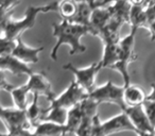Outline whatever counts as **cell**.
I'll return each mask as SVG.
<instances>
[{"label": "cell", "instance_id": "6da1fadb", "mask_svg": "<svg viewBox=\"0 0 155 136\" xmlns=\"http://www.w3.org/2000/svg\"><path fill=\"white\" fill-rule=\"evenodd\" d=\"M52 34L54 37H56V43L50 53V58L53 61H56L58 49L63 45L70 46L71 49L69 52L70 55L75 53H83L86 51V47L83 46L80 41L84 35L91 34V31L88 26L63 20L61 24L52 25Z\"/></svg>", "mask_w": 155, "mask_h": 136}, {"label": "cell", "instance_id": "7a4b0ae2", "mask_svg": "<svg viewBox=\"0 0 155 136\" xmlns=\"http://www.w3.org/2000/svg\"><path fill=\"white\" fill-rule=\"evenodd\" d=\"M60 1H53L46 5L39 7H30L27 9L25 13V17L20 20L12 19L11 15L1 17V35L0 39H17L21 36L25 31L33 28L36 22V17L41 13H48V12H58Z\"/></svg>", "mask_w": 155, "mask_h": 136}, {"label": "cell", "instance_id": "3957f363", "mask_svg": "<svg viewBox=\"0 0 155 136\" xmlns=\"http://www.w3.org/2000/svg\"><path fill=\"white\" fill-rule=\"evenodd\" d=\"M137 29L131 28V32L120 39L119 41V58L118 62L110 67V69L116 70L121 75L123 79V86H130L131 78L129 74V66L132 62L136 61L137 54L134 51V45H135V35Z\"/></svg>", "mask_w": 155, "mask_h": 136}, {"label": "cell", "instance_id": "277c9868", "mask_svg": "<svg viewBox=\"0 0 155 136\" xmlns=\"http://www.w3.org/2000/svg\"><path fill=\"white\" fill-rule=\"evenodd\" d=\"M124 86H119L112 82L107 81L104 85L96 87L87 97L95 101L96 103H113L118 105L121 111L125 108L124 100H123Z\"/></svg>", "mask_w": 155, "mask_h": 136}, {"label": "cell", "instance_id": "5b68a950", "mask_svg": "<svg viewBox=\"0 0 155 136\" xmlns=\"http://www.w3.org/2000/svg\"><path fill=\"white\" fill-rule=\"evenodd\" d=\"M63 68L65 70H69L70 72H72L78 84L80 85L87 94H91L96 88V76L100 70L103 69V64L100 61V62L94 63L86 68H77L71 63H68V64H65Z\"/></svg>", "mask_w": 155, "mask_h": 136}, {"label": "cell", "instance_id": "8992f818", "mask_svg": "<svg viewBox=\"0 0 155 136\" xmlns=\"http://www.w3.org/2000/svg\"><path fill=\"white\" fill-rule=\"evenodd\" d=\"M87 96L88 94L74 80L58 97L53 98L50 101L49 108H62L69 111L86 99Z\"/></svg>", "mask_w": 155, "mask_h": 136}, {"label": "cell", "instance_id": "52a82bcc", "mask_svg": "<svg viewBox=\"0 0 155 136\" xmlns=\"http://www.w3.org/2000/svg\"><path fill=\"white\" fill-rule=\"evenodd\" d=\"M98 37H100L104 44V53L101 62L103 64V68H110L118 62L119 58V36L107 33L106 31H102Z\"/></svg>", "mask_w": 155, "mask_h": 136}, {"label": "cell", "instance_id": "ba28073f", "mask_svg": "<svg viewBox=\"0 0 155 136\" xmlns=\"http://www.w3.org/2000/svg\"><path fill=\"white\" fill-rule=\"evenodd\" d=\"M1 119L7 125L8 131L12 129H18V128H25L29 129L32 128L30 120L27 115V111H22L16 108H1L0 111Z\"/></svg>", "mask_w": 155, "mask_h": 136}, {"label": "cell", "instance_id": "9c48e42d", "mask_svg": "<svg viewBox=\"0 0 155 136\" xmlns=\"http://www.w3.org/2000/svg\"><path fill=\"white\" fill-rule=\"evenodd\" d=\"M122 112H124L129 116L131 122L135 127L136 132L139 131L147 132V133H155V129L153 128V125L151 124L150 120H149L143 105L134 106V108L125 106L122 110Z\"/></svg>", "mask_w": 155, "mask_h": 136}, {"label": "cell", "instance_id": "30bf717a", "mask_svg": "<svg viewBox=\"0 0 155 136\" xmlns=\"http://www.w3.org/2000/svg\"><path fill=\"white\" fill-rule=\"evenodd\" d=\"M26 84L30 93H33V95L45 96L49 101L55 98L52 91L51 83L46 78L45 74L33 72L31 76H29V80Z\"/></svg>", "mask_w": 155, "mask_h": 136}, {"label": "cell", "instance_id": "8fae6325", "mask_svg": "<svg viewBox=\"0 0 155 136\" xmlns=\"http://www.w3.org/2000/svg\"><path fill=\"white\" fill-rule=\"evenodd\" d=\"M102 123H103L104 133H105L106 136L124 131L134 132V133L136 132L135 127L133 125V123L130 120L129 116L124 112H121L120 114L107 119V120Z\"/></svg>", "mask_w": 155, "mask_h": 136}, {"label": "cell", "instance_id": "7c38bea8", "mask_svg": "<svg viewBox=\"0 0 155 136\" xmlns=\"http://www.w3.org/2000/svg\"><path fill=\"white\" fill-rule=\"evenodd\" d=\"M112 15L113 14L112 9H110V3L105 7L97 8L94 10L91 18V24H89L91 34L98 36L110 24V19H112Z\"/></svg>", "mask_w": 155, "mask_h": 136}, {"label": "cell", "instance_id": "4fadbf2b", "mask_svg": "<svg viewBox=\"0 0 155 136\" xmlns=\"http://www.w3.org/2000/svg\"><path fill=\"white\" fill-rule=\"evenodd\" d=\"M0 68H1L2 72L9 71L13 75H17V76L26 75L29 77L33 74L32 69L28 66V64L21 62L12 54L11 55L0 56Z\"/></svg>", "mask_w": 155, "mask_h": 136}, {"label": "cell", "instance_id": "5bb4252c", "mask_svg": "<svg viewBox=\"0 0 155 136\" xmlns=\"http://www.w3.org/2000/svg\"><path fill=\"white\" fill-rule=\"evenodd\" d=\"M16 41H17V45H16V48L14 49L12 55L26 64H35L38 62V54L44 50V46L38 48L29 47L22 41L21 36L18 37Z\"/></svg>", "mask_w": 155, "mask_h": 136}, {"label": "cell", "instance_id": "9a60e30c", "mask_svg": "<svg viewBox=\"0 0 155 136\" xmlns=\"http://www.w3.org/2000/svg\"><path fill=\"white\" fill-rule=\"evenodd\" d=\"M123 100H124L125 106H130V108L143 105L147 100V95L140 87L136 85H130L127 87H124Z\"/></svg>", "mask_w": 155, "mask_h": 136}, {"label": "cell", "instance_id": "2e32d148", "mask_svg": "<svg viewBox=\"0 0 155 136\" xmlns=\"http://www.w3.org/2000/svg\"><path fill=\"white\" fill-rule=\"evenodd\" d=\"M38 95H33V100L31 104L27 108V115L30 120L32 127H37L41 122L45 120L46 116H47V111L43 110L38 104Z\"/></svg>", "mask_w": 155, "mask_h": 136}, {"label": "cell", "instance_id": "e0dca14e", "mask_svg": "<svg viewBox=\"0 0 155 136\" xmlns=\"http://www.w3.org/2000/svg\"><path fill=\"white\" fill-rule=\"evenodd\" d=\"M35 133L38 136H65L67 135L66 128L63 124L43 121L37 127H35Z\"/></svg>", "mask_w": 155, "mask_h": 136}, {"label": "cell", "instance_id": "ac0fdd59", "mask_svg": "<svg viewBox=\"0 0 155 136\" xmlns=\"http://www.w3.org/2000/svg\"><path fill=\"white\" fill-rule=\"evenodd\" d=\"M8 91L11 94L15 108L22 111H27V108L29 106L28 101H27V95L30 93L27 84L20 85V86H14V85H12Z\"/></svg>", "mask_w": 155, "mask_h": 136}, {"label": "cell", "instance_id": "d6986e66", "mask_svg": "<svg viewBox=\"0 0 155 136\" xmlns=\"http://www.w3.org/2000/svg\"><path fill=\"white\" fill-rule=\"evenodd\" d=\"M83 120V112L81 108V103L75 105L68 112V118L65 123L67 134H75L78 129L80 128Z\"/></svg>", "mask_w": 155, "mask_h": 136}, {"label": "cell", "instance_id": "ffe728a7", "mask_svg": "<svg viewBox=\"0 0 155 136\" xmlns=\"http://www.w3.org/2000/svg\"><path fill=\"white\" fill-rule=\"evenodd\" d=\"M95 9H97V8L91 5V3H87V2L78 3L77 14H75V16L70 20V22H74V24H79V25H83V26L89 27L91 15H93V12Z\"/></svg>", "mask_w": 155, "mask_h": 136}, {"label": "cell", "instance_id": "44dd1931", "mask_svg": "<svg viewBox=\"0 0 155 136\" xmlns=\"http://www.w3.org/2000/svg\"><path fill=\"white\" fill-rule=\"evenodd\" d=\"M150 22L148 17V13L144 7H132L130 13V24L131 28H135L138 30L139 27H147Z\"/></svg>", "mask_w": 155, "mask_h": 136}, {"label": "cell", "instance_id": "7402d4cb", "mask_svg": "<svg viewBox=\"0 0 155 136\" xmlns=\"http://www.w3.org/2000/svg\"><path fill=\"white\" fill-rule=\"evenodd\" d=\"M46 111H47V116L44 121H50V122L65 125L68 118L69 111L62 108H46Z\"/></svg>", "mask_w": 155, "mask_h": 136}, {"label": "cell", "instance_id": "603a6c76", "mask_svg": "<svg viewBox=\"0 0 155 136\" xmlns=\"http://www.w3.org/2000/svg\"><path fill=\"white\" fill-rule=\"evenodd\" d=\"M78 11V3L74 0H62L58 5V13L63 17V20L70 22L75 16Z\"/></svg>", "mask_w": 155, "mask_h": 136}, {"label": "cell", "instance_id": "cb8c5ba5", "mask_svg": "<svg viewBox=\"0 0 155 136\" xmlns=\"http://www.w3.org/2000/svg\"><path fill=\"white\" fill-rule=\"evenodd\" d=\"M0 56L11 55L17 45L16 39H0Z\"/></svg>", "mask_w": 155, "mask_h": 136}, {"label": "cell", "instance_id": "d4e9b609", "mask_svg": "<svg viewBox=\"0 0 155 136\" xmlns=\"http://www.w3.org/2000/svg\"><path fill=\"white\" fill-rule=\"evenodd\" d=\"M1 2V17L13 14L16 5H19V0H0Z\"/></svg>", "mask_w": 155, "mask_h": 136}, {"label": "cell", "instance_id": "484cf974", "mask_svg": "<svg viewBox=\"0 0 155 136\" xmlns=\"http://www.w3.org/2000/svg\"><path fill=\"white\" fill-rule=\"evenodd\" d=\"M91 136H106L104 133L103 123L100 120L99 115H96L93 120V128H91Z\"/></svg>", "mask_w": 155, "mask_h": 136}, {"label": "cell", "instance_id": "4316f807", "mask_svg": "<svg viewBox=\"0 0 155 136\" xmlns=\"http://www.w3.org/2000/svg\"><path fill=\"white\" fill-rule=\"evenodd\" d=\"M1 136H38L35 132H31L29 129L18 128V129L9 130L7 134H2Z\"/></svg>", "mask_w": 155, "mask_h": 136}, {"label": "cell", "instance_id": "83f0119b", "mask_svg": "<svg viewBox=\"0 0 155 136\" xmlns=\"http://www.w3.org/2000/svg\"><path fill=\"white\" fill-rule=\"evenodd\" d=\"M143 108L147 115H148V118L150 120L151 124L155 129V102L147 101L146 100V102L143 103Z\"/></svg>", "mask_w": 155, "mask_h": 136}, {"label": "cell", "instance_id": "f1b7e54d", "mask_svg": "<svg viewBox=\"0 0 155 136\" xmlns=\"http://www.w3.org/2000/svg\"><path fill=\"white\" fill-rule=\"evenodd\" d=\"M77 3H81V2H87L91 3V5L96 8H101V7H105V5H108L110 3H113L115 0H103V1H97V0H74Z\"/></svg>", "mask_w": 155, "mask_h": 136}, {"label": "cell", "instance_id": "f546056e", "mask_svg": "<svg viewBox=\"0 0 155 136\" xmlns=\"http://www.w3.org/2000/svg\"><path fill=\"white\" fill-rule=\"evenodd\" d=\"M149 31H150V34H151V41H155V19L154 20H150L148 22L146 27Z\"/></svg>", "mask_w": 155, "mask_h": 136}, {"label": "cell", "instance_id": "4dcf8cb0", "mask_svg": "<svg viewBox=\"0 0 155 136\" xmlns=\"http://www.w3.org/2000/svg\"><path fill=\"white\" fill-rule=\"evenodd\" d=\"M147 101L155 102V83L151 84V91L147 95Z\"/></svg>", "mask_w": 155, "mask_h": 136}, {"label": "cell", "instance_id": "1f68e13d", "mask_svg": "<svg viewBox=\"0 0 155 136\" xmlns=\"http://www.w3.org/2000/svg\"><path fill=\"white\" fill-rule=\"evenodd\" d=\"M132 7H144L147 0H129Z\"/></svg>", "mask_w": 155, "mask_h": 136}]
</instances>
